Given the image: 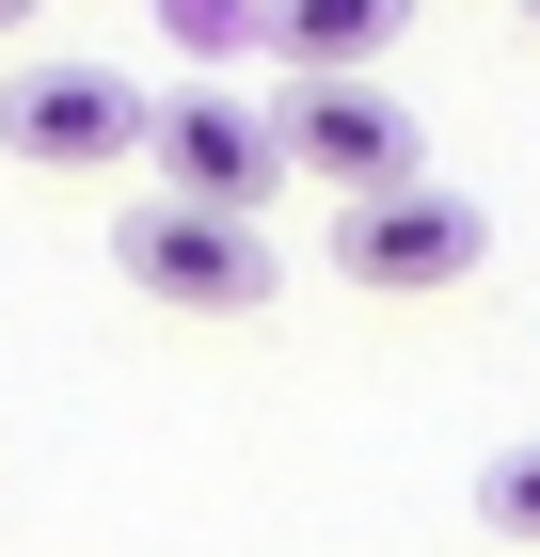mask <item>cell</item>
<instances>
[{
  "mask_svg": "<svg viewBox=\"0 0 540 557\" xmlns=\"http://www.w3.org/2000/svg\"><path fill=\"white\" fill-rule=\"evenodd\" d=\"M112 271H127L143 302H175V319H254V302L287 287V239H271V223H223V208L143 191V208L112 223Z\"/></svg>",
  "mask_w": 540,
  "mask_h": 557,
  "instance_id": "1",
  "label": "cell"
},
{
  "mask_svg": "<svg viewBox=\"0 0 540 557\" xmlns=\"http://www.w3.org/2000/svg\"><path fill=\"white\" fill-rule=\"evenodd\" d=\"M334 271L366 302H429V287H477V256H493V208L477 191H445V175H414V191H366V208H334L318 239Z\"/></svg>",
  "mask_w": 540,
  "mask_h": 557,
  "instance_id": "2",
  "label": "cell"
},
{
  "mask_svg": "<svg viewBox=\"0 0 540 557\" xmlns=\"http://www.w3.org/2000/svg\"><path fill=\"white\" fill-rule=\"evenodd\" d=\"M143 160H160L175 208H223V223H271V191H287V144H271V112L223 81H175L143 96Z\"/></svg>",
  "mask_w": 540,
  "mask_h": 557,
  "instance_id": "3",
  "label": "cell"
},
{
  "mask_svg": "<svg viewBox=\"0 0 540 557\" xmlns=\"http://www.w3.org/2000/svg\"><path fill=\"white\" fill-rule=\"evenodd\" d=\"M271 144H287V175H318L334 208H366V191H414V175H429V128H414L381 81H287V96H271Z\"/></svg>",
  "mask_w": 540,
  "mask_h": 557,
  "instance_id": "4",
  "label": "cell"
},
{
  "mask_svg": "<svg viewBox=\"0 0 540 557\" xmlns=\"http://www.w3.org/2000/svg\"><path fill=\"white\" fill-rule=\"evenodd\" d=\"M0 160H33V175H96V160H143V96L112 81V64H16L0 81Z\"/></svg>",
  "mask_w": 540,
  "mask_h": 557,
  "instance_id": "5",
  "label": "cell"
},
{
  "mask_svg": "<svg viewBox=\"0 0 540 557\" xmlns=\"http://www.w3.org/2000/svg\"><path fill=\"white\" fill-rule=\"evenodd\" d=\"M254 33L287 48V81H366L414 33V0H254Z\"/></svg>",
  "mask_w": 540,
  "mask_h": 557,
  "instance_id": "6",
  "label": "cell"
},
{
  "mask_svg": "<svg viewBox=\"0 0 540 557\" xmlns=\"http://www.w3.org/2000/svg\"><path fill=\"white\" fill-rule=\"evenodd\" d=\"M477 525L540 557V430H525V446H493V462H477Z\"/></svg>",
  "mask_w": 540,
  "mask_h": 557,
  "instance_id": "7",
  "label": "cell"
},
{
  "mask_svg": "<svg viewBox=\"0 0 540 557\" xmlns=\"http://www.w3.org/2000/svg\"><path fill=\"white\" fill-rule=\"evenodd\" d=\"M143 16L175 33V64H191V81H208L223 48H254V0H143Z\"/></svg>",
  "mask_w": 540,
  "mask_h": 557,
  "instance_id": "8",
  "label": "cell"
},
{
  "mask_svg": "<svg viewBox=\"0 0 540 557\" xmlns=\"http://www.w3.org/2000/svg\"><path fill=\"white\" fill-rule=\"evenodd\" d=\"M0 33H33V0H0Z\"/></svg>",
  "mask_w": 540,
  "mask_h": 557,
  "instance_id": "9",
  "label": "cell"
},
{
  "mask_svg": "<svg viewBox=\"0 0 540 557\" xmlns=\"http://www.w3.org/2000/svg\"><path fill=\"white\" fill-rule=\"evenodd\" d=\"M525 33H540V0H525Z\"/></svg>",
  "mask_w": 540,
  "mask_h": 557,
  "instance_id": "10",
  "label": "cell"
}]
</instances>
